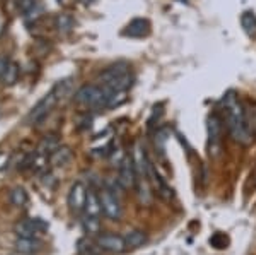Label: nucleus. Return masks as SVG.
Segmentation results:
<instances>
[{
	"label": "nucleus",
	"instance_id": "obj_27",
	"mask_svg": "<svg viewBox=\"0 0 256 255\" xmlns=\"http://www.w3.org/2000/svg\"><path fill=\"white\" fill-rule=\"evenodd\" d=\"M251 130L256 134V115H254V118H253V123H251Z\"/></svg>",
	"mask_w": 256,
	"mask_h": 255
},
{
	"label": "nucleus",
	"instance_id": "obj_6",
	"mask_svg": "<svg viewBox=\"0 0 256 255\" xmlns=\"http://www.w3.org/2000/svg\"><path fill=\"white\" fill-rule=\"evenodd\" d=\"M86 200H88V187L84 182H76L68 190V207L74 214H80L86 209Z\"/></svg>",
	"mask_w": 256,
	"mask_h": 255
},
{
	"label": "nucleus",
	"instance_id": "obj_8",
	"mask_svg": "<svg viewBox=\"0 0 256 255\" xmlns=\"http://www.w3.org/2000/svg\"><path fill=\"white\" fill-rule=\"evenodd\" d=\"M48 224L40 217H31V219H24L16 224V233L20 238H38L40 233L46 231Z\"/></svg>",
	"mask_w": 256,
	"mask_h": 255
},
{
	"label": "nucleus",
	"instance_id": "obj_7",
	"mask_svg": "<svg viewBox=\"0 0 256 255\" xmlns=\"http://www.w3.org/2000/svg\"><path fill=\"white\" fill-rule=\"evenodd\" d=\"M222 147V122L218 115L212 113L208 117V151L210 156H218Z\"/></svg>",
	"mask_w": 256,
	"mask_h": 255
},
{
	"label": "nucleus",
	"instance_id": "obj_19",
	"mask_svg": "<svg viewBox=\"0 0 256 255\" xmlns=\"http://www.w3.org/2000/svg\"><path fill=\"white\" fill-rule=\"evenodd\" d=\"M241 26L248 36H256V14L251 11H244L241 14Z\"/></svg>",
	"mask_w": 256,
	"mask_h": 255
},
{
	"label": "nucleus",
	"instance_id": "obj_3",
	"mask_svg": "<svg viewBox=\"0 0 256 255\" xmlns=\"http://www.w3.org/2000/svg\"><path fill=\"white\" fill-rule=\"evenodd\" d=\"M98 81L101 82V86L108 88L110 91H126L132 86L134 77H132L130 65L126 62H116V64L110 65L99 74Z\"/></svg>",
	"mask_w": 256,
	"mask_h": 255
},
{
	"label": "nucleus",
	"instance_id": "obj_16",
	"mask_svg": "<svg viewBox=\"0 0 256 255\" xmlns=\"http://www.w3.org/2000/svg\"><path fill=\"white\" fill-rule=\"evenodd\" d=\"M125 243H126V250H135V248H140L147 243L148 236L144 229H132L128 231L125 236Z\"/></svg>",
	"mask_w": 256,
	"mask_h": 255
},
{
	"label": "nucleus",
	"instance_id": "obj_17",
	"mask_svg": "<svg viewBox=\"0 0 256 255\" xmlns=\"http://www.w3.org/2000/svg\"><path fill=\"white\" fill-rule=\"evenodd\" d=\"M58 147H60L58 137H56V135H46V137H44L43 141L40 142L36 153H38L40 156H46V158H50V156L55 153Z\"/></svg>",
	"mask_w": 256,
	"mask_h": 255
},
{
	"label": "nucleus",
	"instance_id": "obj_9",
	"mask_svg": "<svg viewBox=\"0 0 256 255\" xmlns=\"http://www.w3.org/2000/svg\"><path fill=\"white\" fill-rule=\"evenodd\" d=\"M118 183L123 188H134L137 185V171L134 166V159L130 156H125V159L122 161V164L118 166Z\"/></svg>",
	"mask_w": 256,
	"mask_h": 255
},
{
	"label": "nucleus",
	"instance_id": "obj_26",
	"mask_svg": "<svg viewBox=\"0 0 256 255\" xmlns=\"http://www.w3.org/2000/svg\"><path fill=\"white\" fill-rule=\"evenodd\" d=\"M7 65H9V60L6 57H0V77H4V74L7 71Z\"/></svg>",
	"mask_w": 256,
	"mask_h": 255
},
{
	"label": "nucleus",
	"instance_id": "obj_23",
	"mask_svg": "<svg viewBox=\"0 0 256 255\" xmlns=\"http://www.w3.org/2000/svg\"><path fill=\"white\" fill-rule=\"evenodd\" d=\"M56 26H58V30H60V31L67 33V31L72 30L74 21H72V18H70V16L62 14V16H58V19H56Z\"/></svg>",
	"mask_w": 256,
	"mask_h": 255
},
{
	"label": "nucleus",
	"instance_id": "obj_12",
	"mask_svg": "<svg viewBox=\"0 0 256 255\" xmlns=\"http://www.w3.org/2000/svg\"><path fill=\"white\" fill-rule=\"evenodd\" d=\"M132 159H134V166L137 171V180L140 178H148L147 171H148V156L146 153V149L142 147V144L137 142L134 146V153H132Z\"/></svg>",
	"mask_w": 256,
	"mask_h": 255
},
{
	"label": "nucleus",
	"instance_id": "obj_22",
	"mask_svg": "<svg viewBox=\"0 0 256 255\" xmlns=\"http://www.w3.org/2000/svg\"><path fill=\"white\" fill-rule=\"evenodd\" d=\"M19 65L14 64V62H9V65H7V71L4 74L2 79L6 81V84H14L16 81H18L19 77Z\"/></svg>",
	"mask_w": 256,
	"mask_h": 255
},
{
	"label": "nucleus",
	"instance_id": "obj_18",
	"mask_svg": "<svg viewBox=\"0 0 256 255\" xmlns=\"http://www.w3.org/2000/svg\"><path fill=\"white\" fill-rule=\"evenodd\" d=\"M70 159H72V151H70L68 147H62V146L50 156V163H52L53 166H65Z\"/></svg>",
	"mask_w": 256,
	"mask_h": 255
},
{
	"label": "nucleus",
	"instance_id": "obj_25",
	"mask_svg": "<svg viewBox=\"0 0 256 255\" xmlns=\"http://www.w3.org/2000/svg\"><path fill=\"white\" fill-rule=\"evenodd\" d=\"M210 243L216 246V248H226L227 243H229V240H227V236H224L222 233H217V235H214L210 238Z\"/></svg>",
	"mask_w": 256,
	"mask_h": 255
},
{
	"label": "nucleus",
	"instance_id": "obj_11",
	"mask_svg": "<svg viewBox=\"0 0 256 255\" xmlns=\"http://www.w3.org/2000/svg\"><path fill=\"white\" fill-rule=\"evenodd\" d=\"M98 246L99 250H104V252L110 253H122L126 250L125 238L120 235H111V233H108V235H99Z\"/></svg>",
	"mask_w": 256,
	"mask_h": 255
},
{
	"label": "nucleus",
	"instance_id": "obj_2",
	"mask_svg": "<svg viewBox=\"0 0 256 255\" xmlns=\"http://www.w3.org/2000/svg\"><path fill=\"white\" fill-rule=\"evenodd\" d=\"M70 86H72L70 84V79H64V81L56 82V84L53 86L52 91H50L48 94H44V98L36 103V106H32V110L30 112V115H28V122L32 123V125L43 122L44 118L52 113V110L55 108L56 103H58L62 98L68 93Z\"/></svg>",
	"mask_w": 256,
	"mask_h": 255
},
{
	"label": "nucleus",
	"instance_id": "obj_13",
	"mask_svg": "<svg viewBox=\"0 0 256 255\" xmlns=\"http://www.w3.org/2000/svg\"><path fill=\"white\" fill-rule=\"evenodd\" d=\"M102 212L101 205V197L94 188H88V200H86V209H84V217H96L99 219Z\"/></svg>",
	"mask_w": 256,
	"mask_h": 255
},
{
	"label": "nucleus",
	"instance_id": "obj_28",
	"mask_svg": "<svg viewBox=\"0 0 256 255\" xmlns=\"http://www.w3.org/2000/svg\"><path fill=\"white\" fill-rule=\"evenodd\" d=\"M18 255H22V253H18Z\"/></svg>",
	"mask_w": 256,
	"mask_h": 255
},
{
	"label": "nucleus",
	"instance_id": "obj_5",
	"mask_svg": "<svg viewBox=\"0 0 256 255\" xmlns=\"http://www.w3.org/2000/svg\"><path fill=\"white\" fill-rule=\"evenodd\" d=\"M99 197H101V205L104 216L111 221H120V217L123 214V209H122V202H120V197L114 194L113 188H110L106 185L101 190Z\"/></svg>",
	"mask_w": 256,
	"mask_h": 255
},
{
	"label": "nucleus",
	"instance_id": "obj_4",
	"mask_svg": "<svg viewBox=\"0 0 256 255\" xmlns=\"http://www.w3.org/2000/svg\"><path fill=\"white\" fill-rule=\"evenodd\" d=\"M111 98V91L101 84H88L82 86L79 91L76 93V101L84 106L94 110L108 108V103Z\"/></svg>",
	"mask_w": 256,
	"mask_h": 255
},
{
	"label": "nucleus",
	"instance_id": "obj_14",
	"mask_svg": "<svg viewBox=\"0 0 256 255\" xmlns=\"http://www.w3.org/2000/svg\"><path fill=\"white\" fill-rule=\"evenodd\" d=\"M148 33H150V23H148V19L137 18L125 28L123 35L130 36V38H142V36H147Z\"/></svg>",
	"mask_w": 256,
	"mask_h": 255
},
{
	"label": "nucleus",
	"instance_id": "obj_1",
	"mask_svg": "<svg viewBox=\"0 0 256 255\" xmlns=\"http://www.w3.org/2000/svg\"><path fill=\"white\" fill-rule=\"evenodd\" d=\"M222 105L226 110L227 129H229L232 139L241 144H250L253 139V130H251L250 118H248V113L242 103L239 101L238 94L234 91L226 93L222 98Z\"/></svg>",
	"mask_w": 256,
	"mask_h": 255
},
{
	"label": "nucleus",
	"instance_id": "obj_15",
	"mask_svg": "<svg viewBox=\"0 0 256 255\" xmlns=\"http://www.w3.org/2000/svg\"><path fill=\"white\" fill-rule=\"evenodd\" d=\"M14 246H16V252H18V253L32 255V253L40 252L43 243H41L38 238H20V236H18Z\"/></svg>",
	"mask_w": 256,
	"mask_h": 255
},
{
	"label": "nucleus",
	"instance_id": "obj_10",
	"mask_svg": "<svg viewBox=\"0 0 256 255\" xmlns=\"http://www.w3.org/2000/svg\"><path fill=\"white\" fill-rule=\"evenodd\" d=\"M147 176H148V180H150V183L154 185V188L158 190L159 197H162L164 200H171L172 197H174V190H172V188L169 187V183L162 178V176H160L158 168H156V164L152 161H148Z\"/></svg>",
	"mask_w": 256,
	"mask_h": 255
},
{
	"label": "nucleus",
	"instance_id": "obj_20",
	"mask_svg": "<svg viewBox=\"0 0 256 255\" xmlns=\"http://www.w3.org/2000/svg\"><path fill=\"white\" fill-rule=\"evenodd\" d=\"M82 228H84V233L88 236H99V233H101V219L84 217L82 219Z\"/></svg>",
	"mask_w": 256,
	"mask_h": 255
},
{
	"label": "nucleus",
	"instance_id": "obj_21",
	"mask_svg": "<svg viewBox=\"0 0 256 255\" xmlns=\"http://www.w3.org/2000/svg\"><path fill=\"white\" fill-rule=\"evenodd\" d=\"M9 199H10L12 205H16V207H22V205L28 204V192L24 190L22 187H16L10 190Z\"/></svg>",
	"mask_w": 256,
	"mask_h": 255
},
{
	"label": "nucleus",
	"instance_id": "obj_24",
	"mask_svg": "<svg viewBox=\"0 0 256 255\" xmlns=\"http://www.w3.org/2000/svg\"><path fill=\"white\" fill-rule=\"evenodd\" d=\"M19 11L22 14H31L38 7V0H19Z\"/></svg>",
	"mask_w": 256,
	"mask_h": 255
}]
</instances>
